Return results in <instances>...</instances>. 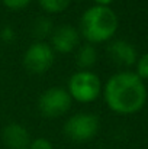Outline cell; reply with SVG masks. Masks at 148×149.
Listing matches in <instances>:
<instances>
[{"label": "cell", "mask_w": 148, "mask_h": 149, "mask_svg": "<svg viewBox=\"0 0 148 149\" xmlns=\"http://www.w3.org/2000/svg\"><path fill=\"white\" fill-rule=\"evenodd\" d=\"M107 107L119 114H134L140 111L147 101V87L144 81L129 71L112 75L103 90Z\"/></svg>", "instance_id": "6da1fadb"}, {"label": "cell", "mask_w": 148, "mask_h": 149, "mask_svg": "<svg viewBox=\"0 0 148 149\" xmlns=\"http://www.w3.org/2000/svg\"><path fill=\"white\" fill-rule=\"evenodd\" d=\"M1 1L6 7H9L12 10H20L31 3V0H1Z\"/></svg>", "instance_id": "9a60e30c"}, {"label": "cell", "mask_w": 148, "mask_h": 149, "mask_svg": "<svg viewBox=\"0 0 148 149\" xmlns=\"http://www.w3.org/2000/svg\"><path fill=\"white\" fill-rule=\"evenodd\" d=\"M55 52L45 41H36L28 47L23 55V65L32 74H44L54 64Z\"/></svg>", "instance_id": "8992f818"}, {"label": "cell", "mask_w": 148, "mask_h": 149, "mask_svg": "<svg viewBox=\"0 0 148 149\" xmlns=\"http://www.w3.org/2000/svg\"><path fill=\"white\" fill-rule=\"evenodd\" d=\"M141 80H148V52L137 59V72Z\"/></svg>", "instance_id": "4fadbf2b"}, {"label": "cell", "mask_w": 148, "mask_h": 149, "mask_svg": "<svg viewBox=\"0 0 148 149\" xmlns=\"http://www.w3.org/2000/svg\"><path fill=\"white\" fill-rule=\"evenodd\" d=\"M67 91L79 103H92L102 93V81L95 72L80 70L70 77Z\"/></svg>", "instance_id": "3957f363"}, {"label": "cell", "mask_w": 148, "mask_h": 149, "mask_svg": "<svg viewBox=\"0 0 148 149\" xmlns=\"http://www.w3.org/2000/svg\"><path fill=\"white\" fill-rule=\"evenodd\" d=\"M118 16L110 7L92 6L80 19V35L89 44H100L113 38L118 31Z\"/></svg>", "instance_id": "7a4b0ae2"}, {"label": "cell", "mask_w": 148, "mask_h": 149, "mask_svg": "<svg viewBox=\"0 0 148 149\" xmlns=\"http://www.w3.org/2000/svg\"><path fill=\"white\" fill-rule=\"evenodd\" d=\"M97 61V51L92 44H86V45H80L76 49V64L84 70L89 71V68H92Z\"/></svg>", "instance_id": "30bf717a"}, {"label": "cell", "mask_w": 148, "mask_h": 149, "mask_svg": "<svg viewBox=\"0 0 148 149\" xmlns=\"http://www.w3.org/2000/svg\"><path fill=\"white\" fill-rule=\"evenodd\" d=\"M95 1V6H103V7H109L110 3L113 0H93Z\"/></svg>", "instance_id": "e0dca14e"}, {"label": "cell", "mask_w": 148, "mask_h": 149, "mask_svg": "<svg viewBox=\"0 0 148 149\" xmlns=\"http://www.w3.org/2000/svg\"><path fill=\"white\" fill-rule=\"evenodd\" d=\"M3 143L9 149H29L31 138L25 126L19 123H10L3 129Z\"/></svg>", "instance_id": "9c48e42d"}, {"label": "cell", "mask_w": 148, "mask_h": 149, "mask_svg": "<svg viewBox=\"0 0 148 149\" xmlns=\"http://www.w3.org/2000/svg\"><path fill=\"white\" fill-rule=\"evenodd\" d=\"M73 99L70 97L68 91L61 87H51L45 90L38 100V109L42 116L45 117H60L65 114L71 107Z\"/></svg>", "instance_id": "5b68a950"}, {"label": "cell", "mask_w": 148, "mask_h": 149, "mask_svg": "<svg viewBox=\"0 0 148 149\" xmlns=\"http://www.w3.org/2000/svg\"><path fill=\"white\" fill-rule=\"evenodd\" d=\"M107 54L110 56V59L118 64V65H134L138 59L137 49L132 44H129L128 41L123 39H116L113 41L109 47H107Z\"/></svg>", "instance_id": "ba28073f"}, {"label": "cell", "mask_w": 148, "mask_h": 149, "mask_svg": "<svg viewBox=\"0 0 148 149\" xmlns=\"http://www.w3.org/2000/svg\"><path fill=\"white\" fill-rule=\"evenodd\" d=\"M41 7L47 12V13H60V12H64L71 0H38Z\"/></svg>", "instance_id": "7c38bea8"}, {"label": "cell", "mask_w": 148, "mask_h": 149, "mask_svg": "<svg viewBox=\"0 0 148 149\" xmlns=\"http://www.w3.org/2000/svg\"><path fill=\"white\" fill-rule=\"evenodd\" d=\"M54 31V25L51 22L49 17H38L34 23H32V33L38 41H44L45 38H51Z\"/></svg>", "instance_id": "8fae6325"}, {"label": "cell", "mask_w": 148, "mask_h": 149, "mask_svg": "<svg viewBox=\"0 0 148 149\" xmlns=\"http://www.w3.org/2000/svg\"><path fill=\"white\" fill-rule=\"evenodd\" d=\"M29 149H54V146L47 138H36V139L31 141Z\"/></svg>", "instance_id": "5bb4252c"}, {"label": "cell", "mask_w": 148, "mask_h": 149, "mask_svg": "<svg viewBox=\"0 0 148 149\" xmlns=\"http://www.w3.org/2000/svg\"><path fill=\"white\" fill-rule=\"evenodd\" d=\"M15 36H16V33H15V29H13L12 26H4V28H1V31H0V38H1V41H4V42H12V41L15 39Z\"/></svg>", "instance_id": "2e32d148"}, {"label": "cell", "mask_w": 148, "mask_h": 149, "mask_svg": "<svg viewBox=\"0 0 148 149\" xmlns=\"http://www.w3.org/2000/svg\"><path fill=\"white\" fill-rule=\"evenodd\" d=\"M49 45L54 52H73L80 47V32L71 25H60L58 28H54Z\"/></svg>", "instance_id": "52a82bcc"}, {"label": "cell", "mask_w": 148, "mask_h": 149, "mask_svg": "<svg viewBox=\"0 0 148 149\" xmlns=\"http://www.w3.org/2000/svg\"><path fill=\"white\" fill-rule=\"evenodd\" d=\"M99 117L92 113H77L73 114L64 123V135L77 143L87 142L93 139L99 132Z\"/></svg>", "instance_id": "277c9868"}]
</instances>
